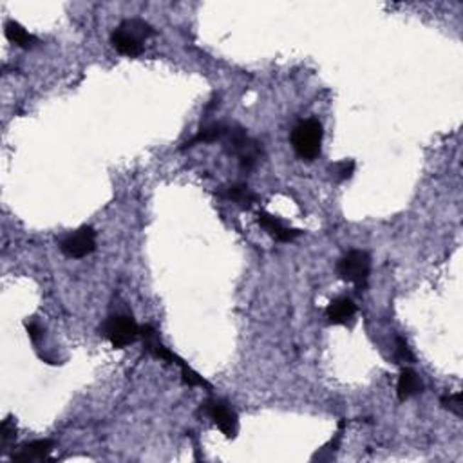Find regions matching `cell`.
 <instances>
[{"instance_id":"1","label":"cell","mask_w":463,"mask_h":463,"mask_svg":"<svg viewBox=\"0 0 463 463\" xmlns=\"http://www.w3.org/2000/svg\"><path fill=\"white\" fill-rule=\"evenodd\" d=\"M154 35L151 26L143 21H127L111 35L112 48L125 56H138L143 51V40Z\"/></svg>"},{"instance_id":"2","label":"cell","mask_w":463,"mask_h":463,"mask_svg":"<svg viewBox=\"0 0 463 463\" xmlns=\"http://www.w3.org/2000/svg\"><path fill=\"white\" fill-rule=\"evenodd\" d=\"M322 145V125L315 118L303 120L292 131V147L300 160L312 161L320 154Z\"/></svg>"},{"instance_id":"3","label":"cell","mask_w":463,"mask_h":463,"mask_svg":"<svg viewBox=\"0 0 463 463\" xmlns=\"http://www.w3.org/2000/svg\"><path fill=\"white\" fill-rule=\"evenodd\" d=\"M223 140H227L228 151L239 158V165L243 170H252L257 161L261 160V156H263V147H261L259 141L248 136L246 131L239 125L228 127Z\"/></svg>"},{"instance_id":"4","label":"cell","mask_w":463,"mask_h":463,"mask_svg":"<svg viewBox=\"0 0 463 463\" xmlns=\"http://www.w3.org/2000/svg\"><path fill=\"white\" fill-rule=\"evenodd\" d=\"M337 272L340 279L355 284L356 290H364L368 286L369 273H371V257L362 250H352L339 261Z\"/></svg>"},{"instance_id":"5","label":"cell","mask_w":463,"mask_h":463,"mask_svg":"<svg viewBox=\"0 0 463 463\" xmlns=\"http://www.w3.org/2000/svg\"><path fill=\"white\" fill-rule=\"evenodd\" d=\"M104 335L112 347L121 349L140 339V326L131 315H112L105 320Z\"/></svg>"},{"instance_id":"6","label":"cell","mask_w":463,"mask_h":463,"mask_svg":"<svg viewBox=\"0 0 463 463\" xmlns=\"http://www.w3.org/2000/svg\"><path fill=\"white\" fill-rule=\"evenodd\" d=\"M201 409L205 411V415L210 416L212 422L216 423L227 438H236L237 429H239V422H237V415L236 411L230 408V403L224 402V400L214 398L201 403Z\"/></svg>"},{"instance_id":"7","label":"cell","mask_w":463,"mask_h":463,"mask_svg":"<svg viewBox=\"0 0 463 463\" xmlns=\"http://www.w3.org/2000/svg\"><path fill=\"white\" fill-rule=\"evenodd\" d=\"M60 250L71 259H82L96 250V234L92 228L82 227L60 241Z\"/></svg>"},{"instance_id":"8","label":"cell","mask_w":463,"mask_h":463,"mask_svg":"<svg viewBox=\"0 0 463 463\" xmlns=\"http://www.w3.org/2000/svg\"><path fill=\"white\" fill-rule=\"evenodd\" d=\"M356 315V306L349 297H339L332 300L326 310V319L329 324L339 326H353Z\"/></svg>"},{"instance_id":"9","label":"cell","mask_w":463,"mask_h":463,"mask_svg":"<svg viewBox=\"0 0 463 463\" xmlns=\"http://www.w3.org/2000/svg\"><path fill=\"white\" fill-rule=\"evenodd\" d=\"M257 221H259L261 227H263L273 239L279 241V243H292L293 239H297V237L300 236V230L286 227L279 217L272 216V214H266V212H261Z\"/></svg>"},{"instance_id":"10","label":"cell","mask_w":463,"mask_h":463,"mask_svg":"<svg viewBox=\"0 0 463 463\" xmlns=\"http://www.w3.org/2000/svg\"><path fill=\"white\" fill-rule=\"evenodd\" d=\"M53 451V442L51 440H36V442L28 443L21 449V452L13 454V459L15 462H42V459H48L49 454Z\"/></svg>"},{"instance_id":"11","label":"cell","mask_w":463,"mask_h":463,"mask_svg":"<svg viewBox=\"0 0 463 463\" xmlns=\"http://www.w3.org/2000/svg\"><path fill=\"white\" fill-rule=\"evenodd\" d=\"M420 391H422L420 376L416 375L413 369L403 368L402 371H400L398 383H396V395H398V398L402 400V402H405V400H409L411 396L418 395Z\"/></svg>"},{"instance_id":"12","label":"cell","mask_w":463,"mask_h":463,"mask_svg":"<svg viewBox=\"0 0 463 463\" xmlns=\"http://www.w3.org/2000/svg\"><path fill=\"white\" fill-rule=\"evenodd\" d=\"M219 196L224 197V200L232 201V203L239 205L241 208H250L257 201L256 194H254V192L243 183L230 185V187H227L223 192H221Z\"/></svg>"},{"instance_id":"13","label":"cell","mask_w":463,"mask_h":463,"mask_svg":"<svg viewBox=\"0 0 463 463\" xmlns=\"http://www.w3.org/2000/svg\"><path fill=\"white\" fill-rule=\"evenodd\" d=\"M4 33H6V38H8L11 44L18 45V48H22V49H29L36 44L35 36H33L31 33L26 31V29L15 21L6 22Z\"/></svg>"},{"instance_id":"14","label":"cell","mask_w":463,"mask_h":463,"mask_svg":"<svg viewBox=\"0 0 463 463\" xmlns=\"http://www.w3.org/2000/svg\"><path fill=\"white\" fill-rule=\"evenodd\" d=\"M227 131H228V127H227V125H223V124L205 125V127L201 129L200 132H197V136L187 145L190 147V145H196V143H212V141L223 140L224 134H227Z\"/></svg>"},{"instance_id":"15","label":"cell","mask_w":463,"mask_h":463,"mask_svg":"<svg viewBox=\"0 0 463 463\" xmlns=\"http://www.w3.org/2000/svg\"><path fill=\"white\" fill-rule=\"evenodd\" d=\"M178 366H180V368H181V375H183V382L187 383V386H192V388H194V386H197V388H207V389H210V383H208L207 380L203 378V376L197 375V373L194 371V369L188 368V366L183 362V360H181V362L178 364Z\"/></svg>"},{"instance_id":"16","label":"cell","mask_w":463,"mask_h":463,"mask_svg":"<svg viewBox=\"0 0 463 463\" xmlns=\"http://www.w3.org/2000/svg\"><path fill=\"white\" fill-rule=\"evenodd\" d=\"M442 405L447 409V411H451L452 415H456V416L463 415V402H462V395H459V393H456V395L443 396Z\"/></svg>"},{"instance_id":"17","label":"cell","mask_w":463,"mask_h":463,"mask_svg":"<svg viewBox=\"0 0 463 463\" xmlns=\"http://www.w3.org/2000/svg\"><path fill=\"white\" fill-rule=\"evenodd\" d=\"M396 359L402 360V362H415V355H413L408 342L403 339H396Z\"/></svg>"},{"instance_id":"18","label":"cell","mask_w":463,"mask_h":463,"mask_svg":"<svg viewBox=\"0 0 463 463\" xmlns=\"http://www.w3.org/2000/svg\"><path fill=\"white\" fill-rule=\"evenodd\" d=\"M353 170H355V163H353L352 160L342 161V163H337L335 165L337 180H347V178H352Z\"/></svg>"},{"instance_id":"19","label":"cell","mask_w":463,"mask_h":463,"mask_svg":"<svg viewBox=\"0 0 463 463\" xmlns=\"http://www.w3.org/2000/svg\"><path fill=\"white\" fill-rule=\"evenodd\" d=\"M26 327H28V333H29V339L33 340V342H38V340L42 339V335H44V332H42L40 324L35 322V320H31V322L26 324Z\"/></svg>"},{"instance_id":"20","label":"cell","mask_w":463,"mask_h":463,"mask_svg":"<svg viewBox=\"0 0 463 463\" xmlns=\"http://www.w3.org/2000/svg\"><path fill=\"white\" fill-rule=\"evenodd\" d=\"M0 432H2V443H8V440L15 435V427H11V420L8 418L4 423H2Z\"/></svg>"}]
</instances>
